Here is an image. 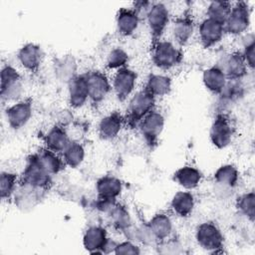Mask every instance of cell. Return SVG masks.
Instances as JSON below:
<instances>
[{
  "label": "cell",
  "instance_id": "cell-1",
  "mask_svg": "<svg viewBox=\"0 0 255 255\" xmlns=\"http://www.w3.org/2000/svg\"><path fill=\"white\" fill-rule=\"evenodd\" d=\"M155 97H153L145 89L136 92L129 100L127 116L126 125L129 128H137L141 120L154 110Z\"/></svg>",
  "mask_w": 255,
  "mask_h": 255
},
{
  "label": "cell",
  "instance_id": "cell-2",
  "mask_svg": "<svg viewBox=\"0 0 255 255\" xmlns=\"http://www.w3.org/2000/svg\"><path fill=\"white\" fill-rule=\"evenodd\" d=\"M21 183L37 190H47L52 184V175L42 166L36 153L28 156L22 173Z\"/></svg>",
  "mask_w": 255,
  "mask_h": 255
},
{
  "label": "cell",
  "instance_id": "cell-3",
  "mask_svg": "<svg viewBox=\"0 0 255 255\" xmlns=\"http://www.w3.org/2000/svg\"><path fill=\"white\" fill-rule=\"evenodd\" d=\"M183 59L182 51L169 41H158L151 46V61L161 70L178 66Z\"/></svg>",
  "mask_w": 255,
  "mask_h": 255
},
{
  "label": "cell",
  "instance_id": "cell-4",
  "mask_svg": "<svg viewBox=\"0 0 255 255\" xmlns=\"http://www.w3.org/2000/svg\"><path fill=\"white\" fill-rule=\"evenodd\" d=\"M23 92V81L19 72L11 65H5L1 70L0 96L3 103L18 101Z\"/></svg>",
  "mask_w": 255,
  "mask_h": 255
},
{
  "label": "cell",
  "instance_id": "cell-5",
  "mask_svg": "<svg viewBox=\"0 0 255 255\" xmlns=\"http://www.w3.org/2000/svg\"><path fill=\"white\" fill-rule=\"evenodd\" d=\"M195 239L202 249L211 253L220 252L224 244V237L220 229L210 221L202 222L196 227Z\"/></svg>",
  "mask_w": 255,
  "mask_h": 255
},
{
  "label": "cell",
  "instance_id": "cell-6",
  "mask_svg": "<svg viewBox=\"0 0 255 255\" xmlns=\"http://www.w3.org/2000/svg\"><path fill=\"white\" fill-rule=\"evenodd\" d=\"M165 120L163 115L155 109L147 114L139 123L137 128L145 143L151 149L157 145L158 138L164 128Z\"/></svg>",
  "mask_w": 255,
  "mask_h": 255
},
{
  "label": "cell",
  "instance_id": "cell-7",
  "mask_svg": "<svg viewBox=\"0 0 255 255\" xmlns=\"http://www.w3.org/2000/svg\"><path fill=\"white\" fill-rule=\"evenodd\" d=\"M251 20V10L248 3L237 2L232 6L231 11L224 23L225 33L230 35H241L248 30Z\"/></svg>",
  "mask_w": 255,
  "mask_h": 255
},
{
  "label": "cell",
  "instance_id": "cell-8",
  "mask_svg": "<svg viewBox=\"0 0 255 255\" xmlns=\"http://www.w3.org/2000/svg\"><path fill=\"white\" fill-rule=\"evenodd\" d=\"M169 10L163 3H152L145 14L152 45L160 41L169 23Z\"/></svg>",
  "mask_w": 255,
  "mask_h": 255
},
{
  "label": "cell",
  "instance_id": "cell-9",
  "mask_svg": "<svg viewBox=\"0 0 255 255\" xmlns=\"http://www.w3.org/2000/svg\"><path fill=\"white\" fill-rule=\"evenodd\" d=\"M234 130L229 118L224 114H218L209 129V138L211 143L218 149L227 147L233 139Z\"/></svg>",
  "mask_w": 255,
  "mask_h": 255
},
{
  "label": "cell",
  "instance_id": "cell-10",
  "mask_svg": "<svg viewBox=\"0 0 255 255\" xmlns=\"http://www.w3.org/2000/svg\"><path fill=\"white\" fill-rule=\"evenodd\" d=\"M6 120L12 129L24 128L33 115V101L30 98L17 101L6 109Z\"/></svg>",
  "mask_w": 255,
  "mask_h": 255
},
{
  "label": "cell",
  "instance_id": "cell-11",
  "mask_svg": "<svg viewBox=\"0 0 255 255\" xmlns=\"http://www.w3.org/2000/svg\"><path fill=\"white\" fill-rule=\"evenodd\" d=\"M89 90V100L98 105L102 103L112 90L107 75L101 71H91L85 74Z\"/></svg>",
  "mask_w": 255,
  "mask_h": 255
},
{
  "label": "cell",
  "instance_id": "cell-12",
  "mask_svg": "<svg viewBox=\"0 0 255 255\" xmlns=\"http://www.w3.org/2000/svg\"><path fill=\"white\" fill-rule=\"evenodd\" d=\"M137 74L129 68H122L114 76L112 87L119 101L125 102L134 90Z\"/></svg>",
  "mask_w": 255,
  "mask_h": 255
},
{
  "label": "cell",
  "instance_id": "cell-13",
  "mask_svg": "<svg viewBox=\"0 0 255 255\" xmlns=\"http://www.w3.org/2000/svg\"><path fill=\"white\" fill-rule=\"evenodd\" d=\"M225 34L224 24L210 18L201 21L198 28L200 44L203 48L208 49L219 43Z\"/></svg>",
  "mask_w": 255,
  "mask_h": 255
},
{
  "label": "cell",
  "instance_id": "cell-14",
  "mask_svg": "<svg viewBox=\"0 0 255 255\" xmlns=\"http://www.w3.org/2000/svg\"><path fill=\"white\" fill-rule=\"evenodd\" d=\"M19 64L30 73H37L43 63L44 53L41 46L35 43L23 45L17 52Z\"/></svg>",
  "mask_w": 255,
  "mask_h": 255
},
{
  "label": "cell",
  "instance_id": "cell-15",
  "mask_svg": "<svg viewBox=\"0 0 255 255\" xmlns=\"http://www.w3.org/2000/svg\"><path fill=\"white\" fill-rule=\"evenodd\" d=\"M218 66L225 74L227 80H242L248 71L241 52H233L226 55Z\"/></svg>",
  "mask_w": 255,
  "mask_h": 255
},
{
  "label": "cell",
  "instance_id": "cell-16",
  "mask_svg": "<svg viewBox=\"0 0 255 255\" xmlns=\"http://www.w3.org/2000/svg\"><path fill=\"white\" fill-rule=\"evenodd\" d=\"M109 240L107 230L99 225L86 229L83 235V246L91 254H104V248Z\"/></svg>",
  "mask_w": 255,
  "mask_h": 255
},
{
  "label": "cell",
  "instance_id": "cell-17",
  "mask_svg": "<svg viewBox=\"0 0 255 255\" xmlns=\"http://www.w3.org/2000/svg\"><path fill=\"white\" fill-rule=\"evenodd\" d=\"M126 125L125 117L115 111L105 116L99 123L98 133L100 138L104 140H112L118 136L122 128Z\"/></svg>",
  "mask_w": 255,
  "mask_h": 255
},
{
  "label": "cell",
  "instance_id": "cell-18",
  "mask_svg": "<svg viewBox=\"0 0 255 255\" xmlns=\"http://www.w3.org/2000/svg\"><path fill=\"white\" fill-rule=\"evenodd\" d=\"M68 100L74 109L82 108L89 100V90L86 75H76L68 83Z\"/></svg>",
  "mask_w": 255,
  "mask_h": 255
},
{
  "label": "cell",
  "instance_id": "cell-19",
  "mask_svg": "<svg viewBox=\"0 0 255 255\" xmlns=\"http://www.w3.org/2000/svg\"><path fill=\"white\" fill-rule=\"evenodd\" d=\"M98 200L116 201L123 191V182L114 175H104L96 182Z\"/></svg>",
  "mask_w": 255,
  "mask_h": 255
},
{
  "label": "cell",
  "instance_id": "cell-20",
  "mask_svg": "<svg viewBox=\"0 0 255 255\" xmlns=\"http://www.w3.org/2000/svg\"><path fill=\"white\" fill-rule=\"evenodd\" d=\"M139 20L140 16L134 9L121 8L116 16L118 33L124 37L132 35L139 25Z\"/></svg>",
  "mask_w": 255,
  "mask_h": 255
},
{
  "label": "cell",
  "instance_id": "cell-21",
  "mask_svg": "<svg viewBox=\"0 0 255 255\" xmlns=\"http://www.w3.org/2000/svg\"><path fill=\"white\" fill-rule=\"evenodd\" d=\"M194 32V20L192 15L188 12L175 18L172 22V34L175 41L180 45H185Z\"/></svg>",
  "mask_w": 255,
  "mask_h": 255
},
{
  "label": "cell",
  "instance_id": "cell-22",
  "mask_svg": "<svg viewBox=\"0 0 255 255\" xmlns=\"http://www.w3.org/2000/svg\"><path fill=\"white\" fill-rule=\"evenodd\" d=\"M71 140L67 130L62 126L52 127L44 136L45 147L57 153H62Z\"/></svg>",
  "mask_w": 255,
  "mask_h": 255
},
{
  "label": "cell",
  "instance_id": "cell-23",
  "mask_svg": "<svg viewBox=\"0 0 255 255\" xmlns=\"http://www.w3.org/2000/svg\"><path fill=\"white\" fill-rule=\"evenodd\" d=\"M227 78L218 65L205 69L202 73V83L212 94L219 95L226 85Z\"/></svg>",
  "mask_w": 255,
  "mask_h": 255
},
{
  "label": "cell",
  "instance_id": "cell-24",
  "mask_svg": "<svg viewBox=\"0 0 255 255\" xmlns=\"http://www.w3.org/2000/svg\"><path fill=\"white\" fill-rule=\"evenodd\" d=\"M202 179L199 169L191 165H184L178 168L173 174V180L184 189L190 190L197 187Z\"/></svg>",
  "mask_w": 255,
  "mask_h": 255
},
{
  "label": "cell",
  "instance_id": "cell-25",
  "mask_svg": "<svg viewBox=\"0 0 255 255\" xmlns=\"http://www.w3.org/2000/svg\"><path fill=\"white\" fill-rule=\"evenodd\" d=\"M146 224L158 242L168 238L173 229L172 221L165 213L154 214Z\"/></svg>",
  "mask_w": 255,
  "mask_h": 255
},
{
  "label": "cell",
  "instance_id": "cell-26",
  "mask_svg": "<svg viewBox=\"0 0 255 255\" xmlns=\"http://www.w3.org/2000/svg\"><path fill=\"white\" fill-rule=\"evenodd\" d=\"M195 205L194 196L189 191H178L176 192L170 201V207L172 211L179 217H188Z\"/></svg>",
  "mask_w": 255,
  "mask_h": 255
},
{
  "label": "cell",
  "instance_id": "cell-27",
  "mask_svg": "<svg viewBox=\"0 0 255 255\" xmlns=\"http://www.w3.org/2000/svg\"><path fill=\"white\" fill-rule=\"evenodd\" d=\"M36 154L42 166L52 176L58 174L66 166L63 158L59 155V153L46 147L40 149Z\"/></svg>",
  "mask_w": 255,
  "mask_h": 255
},
{
  "label": "cell",
  "instance_id": "cell-28",
  "mask_svg": "<svg viewBox=\"0 0 255 255\" xmlns=\"http://www.w3.org/2000/svg\"><path fill=\"white\" fill-rule=\"evenodd\" d=\"M144 89L153 97H164L171 91V79L161 74H150Z\"/></svg>",
  "mask_w": 255,
  "mask_h": 255
},
{
  "label": "cell",
  "instance_id": "cell-29",
  "mask_svg": "<svg viewBox=\"0 0 255 255\" xmlns=\"http://www.w3.org/2000/svg\"><path fill=\"white\" fill-rule=\"evenodd\" d=\"M54 69L57 78L67 84L77 75V63L75 58L71 55H64L58 58L55 61Z\"/></svg>",
  "mask_w": 255,
  "mask_h": 255
},
{
  "label": "cell",
  "instance_id": "cell-30",
  "mask_svg": "<svg viewBox=\"0 0 255 255\" xmlns=\"http://www.w3.org/2000/svg\"><path fill=\"white\" fill-rule=\"evenodd\" d=\"M62 158L66 166L76 168L80 166L85 159V148L80 142L71 140L62 152Z\"/></svg>",
  "mask_w": 255,
  "mask_h": 255
},
{
  "label": "cell",
  "instance_id": "cell-31",
  "mask_svg": "<svg viewBox=\"0 0 255 255\" xmlns=\"http://www.w3.org/2000/svg\"><path fill=\"white\" fill-rule=\"evenodd\" d=\"M239 179V171L233 164H223L214 172V180L225 187H234Z\"/></svg>",
  "mask_w": 255,
  "mask_h": 255
},
{
  "label": "cell",
  "instance_id": "cell-32",
  "mask_svg": "<svg viewBox=\"0 0 255 255\" xmlns=\"http://www.w3.org/2000/svg\"><path fill=\"white\" fill-rule=\"evenodd\" d=\"M112 224L122 230V231H127L128 228L131 226V218L128 213V211L122 206L121 204L115 203L112 208L108 211Z\"/></svg>",
  "mask_w": 255,
  "mask_h": 255
},
{
  "label": "cell",
  "instance_id": "cell-33",
  "mask_svg": "<svg viewBox=\"0 0 255 255\" xmlns=\"http://www.w3.org/2000/svg\"><path fill=\"white\" fill-rule=\"evenodd\" d=\"M244 94V87L241 80H227L226 85L220 92L219 99L222 103L231 104L238 101Z\"/></svg>",
  "mask_w": 255,
  "mask_h": 255
},
{
  "label": "cell",
  "instance_id": "cell-34",
  "mask_svg": "<svg viewBox=\"0 0 255 255\" xmlns=\"http://www.w3.org/2000/svg\"><path fill=\"white\" fill-rule=\"evenodd\" d=\"M231 8L232 5L228 1H212L208 4L206 9L207 18L224 24L231 11Z\"/></svg>",
  "mask_w": 255,
  "mask_h": 255
},
{
  "label": "cell",
  "instance_id": "cell-35",
  "mask_svg": "<svg viewBox=\"0 0 255 255\" xmlns=\"http://www.w3.org/2000/svg\"><path fill=\"white\" fill-rule=\"evenodd\" d=\"M236 208L238 211L245 216L251 222L255 219V193L249 191L237 198Z\"/></svg>",
  "mask_w": 255,
  "mask_h": 255
},
{
  "label": "cell",
  "instance_id": "cell-36",
  "mask_svg": "<svg viewBox=\"0 0 255 255\" xmlns=\"http://www.w3.org/2000/svg\"><path fill=\"white\" fill-rule=\"evenodd\" d=\"M18 176L14 172L2 171L0 175V196L3 200L9 199L16 190Z\"/></svg>",
  "mask_w": 255,
  "mask_h": 255
},
{
  "label": "cell",
  "instance_id": "cell-37",
  "mask_svg": "<svg viewBox=\"0 0 255 255\" xmlns=\"http://www.w3.org/2000/svg\"><path fill=\"white\" fill-rule=\"evenodd\" d=\"M128 62V53L121 47H116L112 49L106 60V66L108 69L111 70H120L125 68Z\"/></svg>",
  "mask_w": 255,
  "mask_h": 255
},
{
  "label": "cell",
  "instance_id": "cell-38",
  "mask_svg": "<svg viewBox=\"0 0 255 255\" xmlns=\"http://www.w3.org/2000/svg\"><path fill=\"white\" fill-rule=\"evenodd\" d=\"M248 69H253L255 66V37L247 34L243 41V52H241Z\"/></svg>",
  "mask_w": 255,
  "mask_h": 255
},
{
  "label": "cell",
  "instance_id": "cell-39",
  "mask_svg": "<svg viewBox=\"0 0 255 255\" xmlns=\"http://www.w3.org/2000/svg\"><path fill=\"white\" fill-rule=\"evenodd\" d=\"M133 237L137 241H139L145 245H153V244L158 243V241L156 240V238L150 231L147 224L141 225V226L135 228V230L133 231Z\"/></svg>",
  "mask_w": 255,
  "mask_h": 255
},
{
  "label": "cell",
  "instance_id": "cell-40",
  "mask_svg": "<svg viewBox=\"0 0 255 255\" xmlns=\"http://www.w3.org/2000/svg\"><path fill=\"white\" fill-rule=\"evenodd\" d=\"M140 252L141 251H140L139 247L129 240L117 243V246L114 251L115 254H128V255H129V254L138 255V254H140Z\"/></svg>",
  "mask_w": 255,
  "mask_h": 255
}]
</instances>
